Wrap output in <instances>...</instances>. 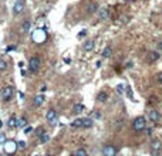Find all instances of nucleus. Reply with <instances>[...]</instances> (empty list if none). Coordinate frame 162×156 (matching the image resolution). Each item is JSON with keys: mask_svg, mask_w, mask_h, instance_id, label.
<instances>
[{"mask_svg": "<svg viewBox=\"0 0 162 156\" xmlns=\"http://www.w3.org/2000/svg\"><path fill=\"white\" fill-rule=\"evenodd\" d=\"M19 126H21V128L27 126V119H26V118H21V119L19 121Z\"/></svg>", "mask_w": 162, "mask_h": 156, "instance_id": "nucleus-26", "label": "nucleus"}, {"mask_svg": "<svg viewBox=\"0 0 162 156\" xmlns=\"http://www.w3.org/2000/svg\"><path fill=\"white\" fill-rule=\"evenodd\" d=\"M94 115H95L97 119H100V118H101V112H98V111H97V112H94Z\"/></svg>", "mask_w": 162, "mask_h": 156, "instance_id": "nucleus-34", "label": "nucleus"}, {"mask_svg": "<svg viewBox=\"0 0 162 156\" xmlns=\"http://www.w3.org/2000/svg\"><path fill=\"white\" fill-rule=\"evenodd\" d=\"M7 125L10 126V128H16V126H19V121H17V118L14 117H10L9 118V122H7Z\"/></svg>", "mask_w": 162, "mask_h": 156, "instance_id": "nucleus-13", "label": "nucleus"}, {"mask_svg": "<svg viewBox=\"0 0 162 156\" xmlns=\"http://www.w3.org/2000/svg\"><path fill=\"white\" fill-rule=\"evenodd\" d=\"M64 63H66V64H70V63H71V58H64Z\"/></svg>", "mask_w": 162, "mask_h": 156, "instance_id": "nucleus-36", "label": "nucleus"}, {"mask_svg": "<svg viewBox=\"0 0 162 156\" xmlns=\"http://www.w3.org/2000/svg\"><path fill=\"white\" fill-rule=\"evenodd\" d=\"M1 126H3V122H1V121H0V128H1Z\"/></svg>", "mask_w": 162, "mask_h": 156, "instance_id": "nucleus-39", "label": "nucleus"}, {"mask_svg": "<svg viewBox=\"0 0 162 156\" xmlns=\"http://www.w3.org/2000/svg\"><path fill=\"white\" fill-rule=\"evenodd\" d=\"M159 50H162V40H161V43H159Z\"/></svg>", "mask_w": 162, "mask_h": 156, "instance_id": "nucleus-38", "label": "nucleus"}, {"mask_svg": "<svg viewBox=\"0 0 162 156\" xmlns=\"http://www.w3.org/2000/svg\"><path fill=\"white\" fill-rule=\"evenodd\" d=\"M98 16H100V20H107V19L110 17V13H108L107 9H101V10L98 11Z\"/></svg>", "mask_w": 162, "mask_h": 156, "instance_id": "nucleus-12", "label": "nucleus"}, {"mask_svg": "<svg viewBox=\"0 0 162 156\" xmlns=\"http://www.w3.org/2000/svg\"><path fill=\"white\" fill-rule=\"evenodd\" d=\"M161 149H162L161 141H152V143H151V152H152V156H158V153L161 152Z\"/></svg>", "mask_w": 162, "mask_h": 156, "instance_id": "nucleus-5", "label": "nucleus"}, {"mask_svg": "<svg viewBox=\"0 0 162 156\" xmlns=\"http://www.w3.org/2000/svg\"><path fill=\"white\" fill-rule=\"evenodd\" d=\"M4 142H6V135L0 133V143H4Z\"/></svg>", "mask_w": 162, "mask_h": 156, "instance_id": "nucleus-30", "label": "nucleus"}, {"mask_svg": "<svg viewBox=\"0 0 162 156\" xmlns=\"http://www.w3.org/2000/svg\"><path fill=\"white\" fill-rule=\"evenodd\" d=\"M117 91H118L120 94H122V91H124V85H122V84H120V85L117 87Z\"/></svg>", "mask_w": 162, "mask_h": 156, "instance_id": "nucleus-32", "label": "nucleus"}, {"mask_svg": "<svg viewBox=\"0 0 162 156\" xmlns=\"http://www.w3.org/2000/svg\"><path fill=\"white\" fill-rule=\"evenodd\" d=\"M17 146H19L20 149H24L27 145H26V142H24V141H19V142H17Z\"/></svg>", "mask_w": 162, "mask_h": 156, "instance_id": "nucleus-28", "label": "nucleus"}, {"mask_svg": "<svg viewBox=\"0 0 162 156\" xmlns=\"http://www.w3.org/2000/svg\"><path fill=\"white\" fill-rule=\"evenodd\" d=\"M125 92H127V95H128V97L134 101V97H132V89H131V87H129V85H125Z\"/></svg>", "mask_w": 162, "mask_h": 156, "instance_id": "nucleus-24", "label": "nucleus"}, {"mask_svg": "<svg viewBox=\"0 0 162 156\" xmlns=\"http://www.w3.org/2000/svg\"><path fill=\"white\" fill-rule=\"evenodd\" d=\"M43 133H44V129H43V128H37V129H36V135H37V136H41V135H43Z\"/></svg>", "mask_w": 162, "mask_h": 156, "instance_id": "nucleus-29", "label": "nucleus"}, {"mask_svg": "<svg viewBox=\"0 0 162 156\" xmlns=\"http://www.w3.org/2000/svg\"><path fill=\"white\" fill-rule=\"evenodd\" d=\"M102 153H104V156H115L117 155V148L112 146V145H107V146H104Z\"/></svg>", "mask_w": 162, "mask_h": 156, "instance_id": "nucleus-7", "label": "nucleus"}, {"mask_svg": "<svg viewBox=\"0 0 162 156\" xmlns=\"http://www.w3.org/2000/svg\"><path fill=\"white\" fill-rule=\"evenodd\" d=\"M23 10H24V3H23L21 0H17V1L14 3V6H13V13L17 16V14H20Z\"/></svg>", "mask_w": 162, "mask_h": 156, "instance_id": "nucleus-8", "label": "nucleus"}, {"mask_svg": "<svg viewBox=\"0 0 162 156\" xmlns=\"http://www.w3.org/2000/svg\"><path fill=\"white\" fill-rule=\"evenodd\" d=\"M1 91H3V95H1L4 101H9L11 98V95H13V87H4Z\"/></svg>", "mask_w": 162, "mask_h": 156, "instance_id": "nucleus-9", "label": "nucleus"}, {"mask_svg": "<svg viewBox=\"0 0 162 156\" xmlns=\"http://www.w3.org/2000/svg\"><path fill=\"white\" fill-rule=\"evenodd\" d=\"M31 129H33L31 126H26L23 131H24V133H30V132H31Z\"/></svg>", "mask_w": 162, "mask_h": 156, "instance_id": "nucleus-31", "label": "nucleus"}, {"mask_svg": "<svg viewBox=\"0 0 162 156\" xmlns=\"http://www.w3.org/2000/svg\"><path fill=\"white\" fill-rule=\"evenodd\" d=\"M158 58H159V54L157 51H149V54H148V61L149 63H155Z\"/></svg>", "mask_w": 162, "mask_h": 156, "instance_id": "nucleus-11", "label": "nucleus"}, {"mask_svg": "<svg viewBox=\"0 0 162 156\" xmlns=\"http://www.w3.org/2000/svg\"><path fill=\"white\" fill-rule=\"evenodd\" d=\"M48 141H50V136H48L47 133H43V135L40 136V142H41V143H47Z\"/></svg>", "mask_w": 162, "mask_h": 156, "instance_id": "nucleus-23", "label": "nucleus"}, {"mask_svg": "<svg viewBox=\"0 0 162 156\" xmlns=\"http://www.w3.org/2000/svg\"><path fill=\"white\" fill-rule=\"evenodd\" d=\"M31 39L34 43H37V44H41V43H44L46 39H47V33L44 31V29H37L36 31H33V34H31Z\"/></svg>", "mask_w": 162, "mask_h": 156, "instance_id": "nucleus-1", "label": "nucleus"}, {"mask_svg": "<svg viewBox=\"0 0 162 156\" xmlns=\"http://www.w3.org/2000/svg\"><path fill=\"white\" fill-rule=\"evenodd\" d=\"M16 151H17V143H16L14 141H6V142H4V152L9 156L14 155Z\"/></svg>", "mask_w": 162, "mask_h": 156, "instance_id": "nucleus-2", "label": "nucleus"}, {"mask_svg": "<svg viewBox=\"0 0 162 156\" xmlns=\"http://www.w3.org/2000/svg\"><path fill=\"white\" fill-rule=\"evenodd\" d=\"M94 47H95L94 40H88V41H85V44H84V50H85V51H91Z\"/></svg>", "mask_w": 162, "mask_h": 156, "instance_id": "nucleus-15", "label": "nucleus"}, {"mask_svg": "<svg viewBox=\"0 0 162 156\" xmlns=\"http://www.w3.org/2000/svg\"><path fill=\"white\" fill-rule=\"evenodd\" d=\"M82 111H84V105H82V104H77V105H74V108H73V112H74L76 115H80Z\"/></svg>", "mask_w": 162, "mask_h": 156, "instance_id": "nucleus-17", "label": "nucleus"}, {"mask_svg": "<svg viewBox=\"0 0 162 156\" xmlns=\"http://www.w3.org/2000/svg\"><path fill=\"white\" fill-rule=\"evenodd\" d=\"M43 102H44V95L43 94L36 95V98H34V107H40Z\"/></svg>", "mask_w": 162, "mask_h": 156, "instance_id": "nucleus-16", "label": "nucleus"}, {"mask_svg": "<svg viewBox=\"0 0 162 156\" xmlns=\"http://www.w3.org/2000/svg\"><path fill=\"white\" fill-rule=\"evenodd\" d=\"M29 65H30V71L31 73H36L40 67V58L39 57H31L30 61H29Z\"/></svg>", "mask_w": 162, "mask_h": 156, "instance_id": "nucleus-4", "label": "nucleus"}, {"mask_svg": "<svg viewBox=\"0 0 162 156\" xmlns=\"http://www.w3.org/2000/svg\"><path fill=\"white\" fill-rule=\"evenodd\" d=\"M107 98H108L107 92H100V94H98V97H97V101H98V102H105V101H107Z\"/></svg>", "mask_w": 162, "mask_h": 156, "instance_id": "nucleus-19", "label": "nucleus"}, {"mask_svg": "<svg viewBox=\"0 0 162 156\" xmlns=\"http://www.w3.org/2000/svg\"><path fill=\"white\" fill-rule=\"evenodd\" d=\"M111 54H112V48H111V47H105L104 51H102V57L107 58V57H110Z\"/></svg>", "mask_w": 162, "mask_h": 156, "instance_id": "nucleus-22", "label": "nucleus"}, {"mask_svg": "<svg viewBox=\"0 0 162 156\" xmlns=\"http://www.w3.org/2000/svg\"><path fill=\"white\" fill-rule=\"evenodd\" d=\"M148 115H149V119H151V121H154V122L159 121V112H158V111H155V109H151V111L148 112Z\"/></svg>", "mask_w": 162, "mask_h": 156, "instance_id": "nucleus-10", "label": "nucleus"}, {"mask_svg": "<svg viewBox=\"0 0 162 156\" xmlns=\"http://www.w3.org/2000/svg\"><path fill=\"white\" fill-rule=\"evenodd\" d=\"M157 81H158L159 84H162V73H159V74H158V77H157Z\"/></svg>", "mask_w": 162, "mask_h": 156, "instance_id": "nucleus-33", "label": "nucleus"}, {"mask_svg": "<svg viewBox=\"0 0 162 156\" xmlns=\"http://www.w3.org/2000/svg\"><path fill=\"white\" fill-rule=\"evenodd\" d=\"M92 126V119L91 118H82V128H91Z\"/></svg>", "mask_w": 162, "mask_h": 156, "instance_id": "nucleus-18", "label": "nucleus"}, {"mask_svg": "<svg viewBox=\"0 0 162 156\" xmlns=\"http://www.w3.org/2000/svg\"><path fill=\"white\" fill-rule=\"evenodd\" d=\"M73 128H82V118H77L73 123H71Z\"/></svg>", "mask_w": 162, "mask_h": 156, "instance_id": "nucleus-20", "label": "nucleus"}, {"mask_svg": "<svg viewBox=\"0 0 162 156\" xmlns=\"http://www.w3.org/2000/svg\"><path fill=\"white\" fill-rule=\"evenodd\" d=\"M97 10H98L97 3H90V4H88V7H87V13H88V14H92V13H95Z\"/></svg>", "mask_w": 162, "mask_h": 156, "instance_id": "nucleus-14", "label": "nucleus"}, {"mask_svg": "<svg viewBox=\"0 0 162 156\" xmlns=\"http://www.w3.org/2000/svg\"><path fill=\"white\" fill-rule=\"evenodd\" d=\"M30 27H31V23H30L29 20H26V21L23 23V27H21V30H23L24 33H27V31H30Z\"/></svg>", "mask_w": 162, "mask_h": 156, "instance_id": "nucleus-21", "label": "nucleus"}, {"mask_svg": "<svg viewBox=\"0 0 162 156\" xmlns=\"http://www.w3.org/2000/svg\"><path fill=\"white\" fill-rule=\"evenodd\" d=\"M14 48H16V47H14V45H9V47H7V50H6V51H11V50H14Z\"/></svg>", "mask_w": 162, "mask_h": 156, "instance_id": "nucleus-35", "label": "nucleus"}, {"mask_svg": "<svg viewBox=\"0 0 162 156\" xmlns=\"http://www.w3.org/2000/svg\"><path fill=\"white\" fill-rule=\"evenodd\" d=\"M74 156H87V152H85V149H77Z\"/></svg>", "mask_w": 162, "mask_h": 156, "instance_id": "nucleus-25", "label": "nucleus"}, {"mask_svg": "<svg viewBox=\"0 0 162 156\" xmlns=\"http://www.w3.org/2000/svg\"><path fill=\"white\" fill-rule=\"evenodd\" d=\"M46 118H47V122H48L50 125H56V122H57V112H56L54 109H48Z\"/></svg>", "mask_w": 162, "mask_h": 156, "instance_id": "nucleus-6", "label": "nucleus"}, {"mask_svg": "<svg viewBox=\"0 0 162 156\" xmlns=\"http://www.w3.org/2000/svg\"><path fill=\"white\" fill-rule=\"evenodd\" d=\"M7 68V63L4 60H0V71H4Z\"/></svg>", "mask_w": 162, "mask_h": 156, "instance_id": "nucleus-27", "label": "nucleus"}, {"mask_svg": "<svg viewBox=\"0 0 162 156\" xmlns=\"http://www.w3.org/2000/svg\"><path fill=\"white\" fill-rule=\"evenodd\" d=\"M82 36H85V31H81L80 34H78V37H82Z\"/></svg>", "mask_w": 162, "mask_h": 156, "instance_id": "nucleus-37", "label": "nucleus"}, {"mask_svg": "<svg viewBox=\"0 0 162 156\" xmlns=\"http://www.w3.org/2000/svg\"><path fill=\"white\" fill-rule=\"evenodd\" d=\"M132 126H134V129H135L137 132L144 131V129H145V126H147V121H145V118H144V117H138L135 121H134Z\"/></svg>", "mask_w": 162, "mask_h": 156, "instance_id": "nucleus-3", "label": "nucleus"}]
</instances>
